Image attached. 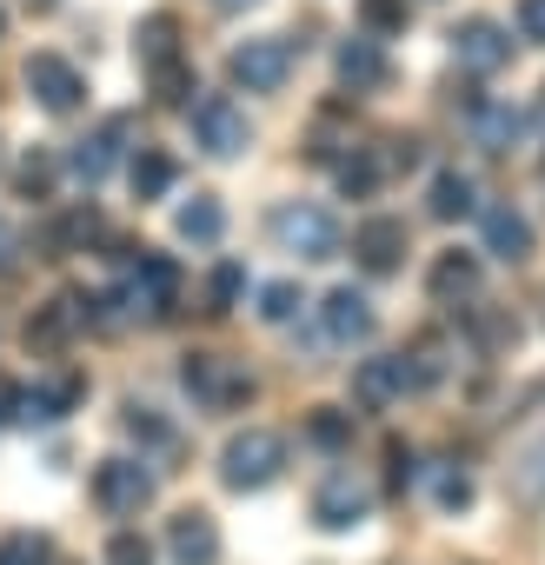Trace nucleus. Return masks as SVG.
<instances>
[{"label": "nucleus", "instance_id": "2f4dec72", "mask_svg": "<svg viewBox=\"0 0 545 565\" xmlns=\"http://www.w3.org/2000/svg\"><path fill=\"white\" fill-rule=\"evenodd\" d=\"M54 173H61V167H54V153H41V147H34V153L21 160V173H14V186H21L28 200H47V186H54Z\"/></svg>", "mask_w": 545, "mask_h": 565}, {"label": "nucleus", "instance_id": "4468645a", "mask_svg": "<svg viewBox=\"0 0 545 565\" xmlns=\"http://www.w3.org/2000/svg\"><path fill=\"white\" fill-rule=\"evenodd\" d=\"M479 233H485V253H492V259H505V266L532 259V220H525L519 206H485V213H479Z\"/></svg>", "mask_w": 545, "mask_h": 565}, {"label": "nucleus", "instance_id": "58836bf2", "mask_svg": "<svg viewBox=\"0 0 545 565\" xmlns=\"http://www.w3.org/2000/svg\"><path fill=\"white\" fill-rule=\"evenodd\" d=\"M220 8H253V0H220Z\"/></svg>", "mask_w": 545, "mask_h": 565}, {"label": "nucleus", "instance_id": "f3484780", "mask_svg": "<svg viewBox=\"0 0 545 565\" xmlns=\"http://www.w3.org/2000/svg\"><path fill=\"white\" fill-rule=\"evenodd\" d=\"M426 294H432V307H466L479 294V259L472 253H439L432 273H426Z\"/></svg>", "mask_w": 545, "mask_h": 565}, {"label": "nucleus", "instance_id": "e433bc0d", "mask_svg": "<svg viewBox=\"0 0 545 565\" xmlns=\"http://www.w3.org/2000/svg\"><path fill=\"white\" fill-rule=\"evenodd\" d=\"M519 34L525 41H545V0H519Z\"/></svg>", "mask_w": 545, "mask_h": 565}, {"label": "nucleus", "instance_id": "423d86ee", "mask_svg": "<svg viewBox=\"0 0 545 565\" xmlns=\"http://www.w3.org/2000/svg\"><path fill=\"white\" fill-rule=\"evenodd\" d=\"M373 519V486L360 479V472H327L320 479V492H313V525L320 532H353V525H366Z\"/></svg>", "mask_w": 545, "mask_h": 565}, {"label": "nucleus", "instance_id": "c756f323", "mask_svg": "<svg viewBox=\"0 0 545 565\" xmlns=\"http://www.w3.org/2000/svg\"><path fill=\"white\" fill-rule=\"evenodd\" d=\"M239 294H246V266H239V259H220V266H213V279H206V300H213V313L239 307Z\"/></svg>", "mask_w": 545, "mask_h": 565}, {"label": "nucleus", "instance_id": "b1692460", "mask_svg": "<svg viewBox=\"0 0 545 565\" xmlns=\"http://www.w3.org/2000/svg\"><path fill=\"white\" fill-rule=\"evenodd\" d=\"M333 180H340V193L366 200V193L386 180V153H373V147H353L346 160H333Z\"/></svg>", "mask_w": 545, "mask_h": 565}, {"label": "nucleus", "instance_id": "f03ea898", "mask_svg": "<svg viewBox=\"0 0 545 565\" xmlns=\"http://www.w3.org/2000/svg\"><path fill=\"white\" fill-rule=\"evenodd\" d=\"M272 246L293 253V259H333L340 253V220L313 200H287V206H272Z\"/></svg>", "mask_w": 545, "mask_h": 565}, {"label": "nucleus", "instance_id": "a878e982", "mask_svg": "<svg viewBox=\"0 0 545 565\" xmlns=\"http://www.w3.org/2000/svg\"><path fill=\"white\" fill-rule=\"evenodd\" d=\"M399 360H406V393H426V386L446 380V347H439V340H419V347H406Z\"/></svg>", "mask_w": 545, "mask_h": 565}, {"label": "nucleus", "instance_id": "4be33fe9", "mask_svg": "<svg viewBox=\"0 0 545 565\" xmlns=\"http://www.w3.org/2000/svg\"><path fill=\"white\" fill-rule=\"evenodd\" d=\"M127 180H133V200H167V193H173V180H180V167H173V153L140 147V153H133V167H127Z\"/></svg>", "mask_w": 545, "mask_h": 565}, {"label": "nucleus", "instance_id": "0eeeda50", "mask_svg": "<svg viewBox=\"0 0 545 565\" xmlns=\"http://www.w3.org/2000/svg\"><path fill=\"white\" fill-rule=\"evenodd\" d=\"M193 140H200V153H213V160H239V153L253 147V127H246V114H239L226 94H206V100L193 107Z\"/></svg>", "mask_w": 545, "mask_h": 565}, {"label": "nucleus", "instance_id": "f704fd0d", "mask_svg": "<svg viewBox=\"0 0 545 565\" xmlns=\"http://www.w3.org/2000/svg\"><path fill=\"white\" fill-rule=\"evenodd\" d=\"M472 333H479V347L492 353V347H512V340H519V320H505V313H472Z\"/></svg>", "mask_w": 545, "mask_h": 565}, {"label": "nucleus", "instance_id": "bb28decb", "mask_svg": "<svg viewBox=\"0 0 545 565\" xmlns=\"http://www.w3.org/2000/svg\"><path fill=\"white\" fill-rule=\"evenodd\" d=\"M406 21H413V8H406V0H360V28H366L373 41H386V34H406Z\"/></svg>", "mask_w": 545, "mask_h": 565}, {"label": "nucleus", "instance_id": "5701e85b", "mask_svg": "<svg viewBox=\"0 0 545 565\" xmlns=\"http://www.w3.org/2000/svg\"><path fill=\"white\" fill-rule=\"evenodd\" d=\"M133 54H140V67L153 74V67H167V61H180V21L173 14H147L140 21V41H133Z\"/></svg>", "mask_w": 545, "mask_h": 565}, {"label": "nucleus", "instance_id": "dca6fc26", "mask_svg": "<svg viewBox=\"0 0 545 565\" xmlns=\"http://www.w3.org/2000/svg\"><path fill=\"white\" fill-rule=\"evenodd\" d=\"M81 380L67 373V380H54V386H34V393H14V426H54V419H67L74 406H81Z\"/></svg>", "mask_w": 545, "mask_h": 565}, {"label": "nucleus", "instance_id": "6ab92c4d", "mask_svg": "<svg viewBox=\"0 0 545 565\" xmlns=\"http://www.w3.org/2000/svg\"><path fill=\"white\" fill-rule=\"evenodd\" d=\"M333 67H340V81H346L353 94H366V87H380V81H386V54H380V41H373V34H353V41H340Z\"/></svg>", "mask_w": 545, "mask_h": 565}, {"label": "nucleus", "instance_id": "f257e3e1", "mask_svg": "<svg viewBox=\"0 0 545 565\" xmlns=\"http://www.w3.org/2000/svg\"><path fill=\"white\" fill-rule=\"evenodd\" d=\"M280 466H287V439H280V433H266V426L233 433L226 452H220V479H226V492H259V486L280 479Z\"/></svg>", "mask_w": 545, "mask_h": 565}, {"label": "nucleus", "instance_id": "393cba45", "mask_svg": "<svg viewBox=\"0 0 545 565\" xmlns=\"http://www.w3.org/2000/svg\"><path fill=\"white\" fill-rule=\"evenodd\" d=\"M87 239H100V206L94 200H81V206H67L54 220V253H81Z\"/></svg>", "mask_w": 545, "mask_h": 565}, {"label": "nucleus", "instance_id": "c85d7f7f", "mask_svg": "<svg viewBox=\"0 0 545 565\" xmlns=\"http://www.w3.org/2000/svg\"><path fill=\"white\" fill-rule=\"evenodd\" d=\"M300 307H307V294L293 287V279H272V287H259V320H266V327H287Z\"/></svg>", "mask_w": 545, "mask_h": 565}, {"label": "nucleus", "instance_id": "f8f14e48", "mask_svg": "<svg viewBox=\"0 0 545 565\" xmlns=\"http://www.w3.org/2000/svg\"><path fill=\"white\" fill-rule=\"evenodd\" d=\"M167 558H173V565H213V558H220V525H213V512H200V505L173 512V519H167Z\"/></svg>", "mask_w": 545, "mask_h": 565}, {"label": "nucleus", "instance_id": "2eb2a0df", "mask_svg": "<svg viewBox=\"0 0 545 565\" xmlns=\"http://www.w3.org/2000/svg\"><path fill=\"white\" fill-rule=\"evenodd\" d=\"M353 253H360V266H366V273H393V266L406 259V220L373 213V220L353 233Z\"/></svg>", "mask_w": 545, "mask_h": 565}, {"label": "nucleus", "instance_id": "a19ab883", "mask_svg": "<svg viewBox=\"0 0 545 565\" xmlns=\"http://www.w3.org/2000/svg\"><path fill=\"white\" fill-rule=\"evenodd\" d=\"M0 28H8V14H0Z\"/></svg>", "mask_w": 545, "mask_h": 565}, {"label": "nucleus", "instance_id": "7ed1b4c3", "mask_svg": "<svg viewBox=\"0 0 545 565\" xmlns=\"http://www.w3.org/2000/svg\"><path fill=\"white\" fill-rule=\"evenodd\" d=\"M180 386H186L206 413H233V406L253 399V373H246L239 360H226V353H186Z\"/></svg>", "mask_w": 545, "mask_h": 565}, {"label": "nucleus", "instance_id": "39448f33", "mask_svg": "<svg viewBox=\"0 0 545 565\" xmlns=\"http://www.w3.org/2000/svg\"><path fill=\"white\" fill-rule=\"evenodd\" d=\"M226 74H233V87H246V94H280L287 74H293V47H287L280 34L239 41V47L226 54Z\"/></svg>", "mask_w": 545, "mask_h": 565}, {"label": "nucleus", "instance_id": "ddd939ff", "mask_svg": "<svg viewBox=\"0 0 545 565\" xmlns=\"http://www.w3.org/2000/svg\"><path fill=\"white\" fill-rule=\"evenodd\" d=\"M353 399H360L366 413H386L393 399H406V360H399V353L360 360V366H353Z\"/></svg>", "mask_w": 545, "mask_h": 565}, {"label": "nucleus", "instance_id": "9b49d317", "mask_svg": "<svg viewBox=\"0 0 545 565\" xmlns=\"http://www.w3.org/2000/svg\"><path fill=\"white\" fill-rule=\"evenodd\" d=\"M28 94H34L47 114H74L81 94H87V81H81V67L61 61V54H34V61H28Z\"/></svg>", "mask_w": 545, "mask_h": 565}, {"label": "nucleus", "instance_id": "6e6552de", "mask_svg": "<svg viewBox=\"0 0 545 565\" xmlns=\"http://www.w3.org/2000/svg\"><path fill=\"white\" fill-rule=\"evenodd\" d=\"M452 61H459L466 74H499V67L512 61V34H505L499 21L472 14V21H459V28H452Z\"/></svg>", "mask_w": 545, "mask_h": 565}, {"label": "nucleus", "instance_id": "20e7f679", "mask_svg": "<svg viewBox=\"0 0 545 565\" xmlns=\"http://www.w3.org/2000/svg\"><path fill=\"white\" fill-rule=\"evenodd\" d=\"M94 505L107 519H140L153 505V466L147 459H100L94 466Z\"/></svg>", "mask_w": 545, "mask_h": 565}, {"label": "nucleus", "instance_id": "1a4fd4ad", "mask_svg": "<svg viewBox=\"0 0 545 565\" xmlns=\"http://www.w3.org/2000/svg\"><path fill=\"white\" fill-rule=\"evenodd\" d=\"M127 134H133V120H127V114H114V120H107L100 134H87V140H81V147L67 153V180L94 193V186H100V180L114 173V160H120V140H127Z\"/></svg>", "mask_w": 545, "mask_h": 565}, {"label": "nucleus", "instance_id": "a211bd4d", "mask_svg": "<svg viewBox=\"0 0 545 565\" xmlns=\"http://www.w3.org/2000/svg\"><path fill=\"white\" fill-rule=\"evenodd\" d=\"M466 120H472V140H479L485 153H505V147L525 134L519 107H505V100H466Z\"/></svg>", "mask_w": 545, "mask_h": 565}, {"label": "nucleus", "instance_id": "7c9ffc66", "mask_svg": "<svg viewBox=\"0 0 545 565\" xmlns=\"http://www.w3.org/2000/svg\"><path fill=\"white\" fill-rule=\"evenodd\" d=\"M307 439H313V446H327V452H340V446L353 439V413L320 406V413H313V426H307Z\"/></svg>", "mask_w": 545, "mask_h": 565}, {"label": "nucleus", "instance_id": "aec40b11", "mask_svg": "<svg viewBox=\"0 0 545 565\" xmlns=\"http://www.w3.org/2000/svg\"><path fill=\"white\" fill-rule=\"evenodd\" d=\"M426 213H432V220H466V213H479V186H472V173H459V167L432 173Z\"/></svg>", "mask_w": 545, "mask_h": 565}, {"label": "nucleus", "instance_id": "72a5a7b5", "mask_svg": "<svg viewBox=\"0 0 545 565\" xmlns=\"http://www.w3.org/2000/svg\"><path fill=\"white\" fill-rule=\"evenodd\" d=\"M127 433H133V439H147V446H167V439H173V426H167L153 406H140V399L127 406Z\"/></svg>", "mask_w": 545, "mask_h": 565}, {"label": "nucleus", "instance_id": "c9c22d12", "mask_svg": "<svg viewBox=\"0 0 545 565\" xmlns=\"http://www.w3.org/2000/svg\"><path fill=\"white\" fill-rule=\"evenodd\" d=\"M107 565H153V545L140 532H114L107 539Z\"/></svg>", "mask_w": 545, "mask_h": 565}, {"label": "nucleus", "instance_id": "4c0bfd02", "mask_svg": "<svg viewBox=\"0 0 545 565\" xmlns=\"http://www.w3.org/2000/svg\"><path fill=\"white\" fill-rule=\"evenodd\" d=\"M8 259H14V233H8V226H0V266H8Z\"/></svg>", "mask_w": 545, "mask_h": 565}, {"label": "nucleus", "instance_id": "ea45409f", "mask_svg": "<svg viewBox=\"0 0 545 565\" xmlns=\"http://www.w3.org/2000/svg\"><path fill=\"white\" fill-rule=\"evenodd\" d=\"M34 8H54V0H34Z\"/></svg>", "mask_w": 545, "mask_h": 565}, {"label": "nucleus", "instance_id": "9d476101", "mask_svg": "<svg viewBox=\"0 0 545 565\" xmlns=\"http://www.w3.org/2000/svg\"><path fill=\"white\" fill-rule=\"evenodd\" d=\"M320 340H327V347H360V340H373V300H366L360 287H333V294L320 300Z\"/></svg>", "mask_w": 545, "mask_h": 565}, {"label": "nucleus", "instance_id": "412c9836", "mask_svg": "<svg viewBox=\"0 0 545 565\" xmlns=\"http://www.w3.org/2000/svg\"><path fill=\"white\" fill-rule=\"evenodd\" d=\"M173 233H180L186 246H213V239L226 233V206H220L213 193H193V200L173 213Z\"/></svg>", "mask_w": 545, "mask_h": 565}, {"label": "nucleus", "instance_id": "473e14b6", "mask_svg": "<svg viewBox=\"0 0 545 565\" xmlns=\"http://www.w3.org/2000/svg\"><path fill=\"white\" fill-rule=\"evenodd\" d=\"M153 87H160V100H167V107H186V94H200L186 61H167V67H153Z\"/></svg>", "mask_w": 545, "mask_h": 565}, {"label": "nucleus", "instance_id": "cd10ccee", "mask_svg": "<svg viewBox=\"0 0 545 565\" xmlns=\"http://www.w3.org/2000/svg\"><path fill=\"white\" fill-rule=\"evenodd\" d=\"M426 486H432V499H439L446 512H466V505H472V479H466L459 466H446V459L426 466Z\"/></svg>", "mask_w": 545, "mask_h": 565}]
</instances>
